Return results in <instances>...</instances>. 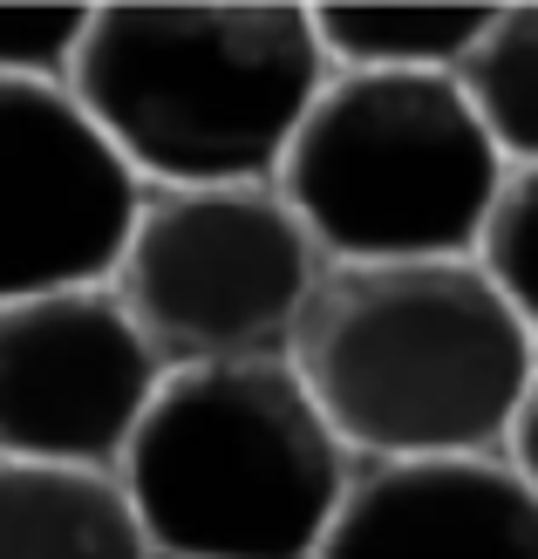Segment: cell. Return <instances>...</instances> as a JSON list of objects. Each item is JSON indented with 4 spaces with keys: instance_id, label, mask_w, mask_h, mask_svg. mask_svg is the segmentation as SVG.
Returning a JSON list of instances; mask_svg holds the SVG:
<instances>
[{
    "instance_id": "obj_9",
    "label": "cell",
    "mask_w": 538,
    "mask_h": 559,
    "mask_svg": "<svg viewBox=\"0 0 538 559\" xmlns=\"http://www.w3.org/2000/svg\"><path fill=\"white\" fill-rule=\"evenodd\" d=\"M0 559H151L117 471L0 464Z\"/></svg>"
},
{
    "instance_id": "obj_2",
    "label": "cell",
    "mask_w": 538,
    "mask_h": 559,
    "mask_svg": "<svg viewBox=\"0 0 538 559\" xmlns=\"http://www.w3.org/2000/svg\"><path fill=\"white\" fill-rule=\"evenodd\" d=\"M327 62L307 8H89L62 90L136 191L273 185Z\"/></svg>"
},
{
    "instance_id": "obj_6",
    "label": "cell",
    "mask_w": 538,
    "mask_h": 559,
    "mask_svg": "<svg viewBox=\"0 0 538 559\" xmlns=\"http://www.w3.org/2000/svg\"><path fill=\"white\" fill-rule=\"evenodd\" d=\"M157 355L109 287L0 307V464L117 471L157 389Z\"/></svg>"
},
{
    "instance_id": "obj_7",
    "label": "cell",
    "mask_w": 538,
    "mask_h": 559,
    "mask_svg": "<svg viewBox=\"0 0 538 559\" xmlns=\"http://www.w3.org/2000/svg\"><path fill=\"white\" fill-rule=\"evenodd\" d=\"M136 199V178L69 90L0 82V307L103 287Z\"/></svg>"
},
{
    "instance_id": "obj_4",
    "label": "cell",
    "mask_w": 538,
    "mask_h": 559,
    "mask_svg": "<svg viewBox=\"0 0 538 559\" xmlns=\"http://www.w3.org/2000/svg\"><path fill=\"white\" fill-rule=\"evenodd\" d=\"M504 171L450 75L327 69L273 191L321 266H395L464 260Z\"/></svg>"
},
{
    "instance_id": "obj_11",
    "label": "cell",
    "mask_w": 538,
    "mask_h": 559,
    "mask_svg": "<svg viewBox=\"0 0 538 559\" xmlns=\"http://www.w3.org/2000/svg\"><path fill=\"white\" fill-rule=\"evenodd\" d=\"M450 90L504 164H538V8H491Z\"/></svg>"
},
{
    "instance_id": "obj_5",
    "label": "cell",
    "mask_w": 538,
    "mask_h": 559,
    "mask_svg": "<svg viewBox=\"0 0 538 559\" xmlns=\"http://www.w3.org/2000/svg\"><path fill=\"white\" fill-rule=\"evenodd\" d=\"M321 253L273 185L144 191L109 266V300L130 314L157 369L260 361L287 348Z\"/></svg>"
},
{
    "instance_id": "obj_10",
    "label": "cell",
    "mask_w": 538,
    "mask_h": 559,
    "mask_svg": "<svg viewBox=\"0 0 538 559\" xmlns=\"http://www.w3.org/2000/svg\"><path fill=\"white\" fill-rule=\"evenodd\" d=\"M491 8H307L314 48L342 75H450Z\"/></svg>"
},
{
    "instance_id": "obj_8",
    "label": "cell",
    "mask_w": 538,
    "mask_h": 559,
    "mask_svg": "<svg viewBox=\"0 0 538 559\" xmlns=\"http://www.w3.org/2000/svg\"><path fill=\"white\" fill-rule=\"evenodd\" d=\"M314 559H538V485L504 457L355 464Z\"/></svg>"
},
{
    "instance_id": "obj_12",
    "label": "cell",
    "mask_w": 538,
    "mask_h": 559,
    "mask_svg": "<svg viewBox=\"0 0 538 559\" xmlns=\"http://www.w3.org/2000/svg\"><path fill=\"white\" fill-rule=\"evenodd\" d=\"M477 280L512 307V314L538 321V164H512L498 185V199L477 218L470 253Z\"/></svg>"
},
{
    "instance_id": "obj_1",
    "label": "cell",
    "mask_w": 538,
    "mask_h": 559,
    "mask_svg": "<svg viewBox=\"0 0 538 559\" xmlns=\"http://www.w3.org/2000/svg\"><path fill=\"white\" fill-rule=\"evenodd\" d=\"M279 361L348 464L504 457L531 471L538 321L512 314L470 260L321 266Z\"/></svg>"
},
{
    "instance_id": "obj_13",
    "label": "cell",
    "mask_w": 538,
    "mask_h": 559,
    "mask_svg": "<svg viewBox=\"0 0 538 559\" xmlns=\"http://www.w3.org/2000/svg\"><path fill=\"white\" fill-rule=\"evenodd\" d=\"M82 27H89V8H0V82L62 90Z\"/></svg>"
},
{
    "instance_id": "obj_3",
    "label": "cell",
    "mask_w": 538,
    "mask_h": 559,
    "mask_svg": "<svg viewBox=\"0 0 538 559\" xmlns=\"http://www.w3.org/2000/svg\"><path fill=\"white\" fill-rule=\"evenodd\" d=\"M348 478L279 355L164 369L117 457L151 559H314Z\"/></svg>"
}]
</instances>
